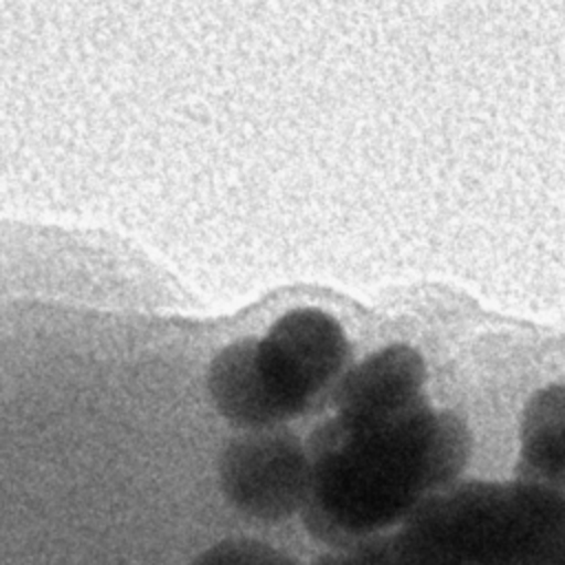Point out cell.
Here are the masks:
<instances>
[{
	"label": "cell",
	"instance_id": "cell-1",
	"mask_svg": "<svg viewBox=\"0 0 565 565\" xmlns=\"http://www.w3.org/2000/svg\"><path fill=\"white\" fill-rule=\"evenodd\" d=\"M307 532L335 550L399 527L430 494L459 481L472 452L468 424L428 399L380 417L333 415L307 439Z\"/></svg>",
	"mask_w": 565,
	"mask_h": 565
},
{
	"label": "cell",
	"instance_id": "cell-2",
	"mask_svg": "<svg viewBox=\"0 0 565 565\" xmlns=\"http://www.w3.org/2000/svg\"><path fill=\"white\" fill-rule=\"evenodd\" d=\"M470 565H558L565 494L523 481H457L404 521Z\"/></svg>",
	"mask_w": 565,
	"mask_h": 565
},
{
	"label": "cell",
	"instance_id": "cell-3",
	"mask_svg": "<svg viewBox=\"0 0 565 565\" xmlns=\"http://www.w3.org/2000/svg\"><path fill=\"white\" fill-rule=\"evenodd\" d=\"M254 355L278 426L329 402L351 369L342 327L311 307L278 318L265 338H256Z\"/></svg>",
	"mask_w": 565,
	"mask_h": 565
},
{
	"label": "cell",
	"instance_id": "cell-4",
	"mask_svg": "<svg viewBox=\"0 0 565 565\" xmlns=\"http://www.w3.org/2000/svg\"><path fill=\"white\" fill-rule=\"evenodd\" d=\"M216 475L225 501L243 516L287 521L302 514L309 499L307 441L282 426L243 430L221 450Z\"/></svg>",
	"mask_w": 565,
	"mask_h": 565
},
{
	"label": "cell",
	"instance_id": "cell-5",
	"mask_svg": "<svg viewBox=\"0 0 565 565\" xmlns=\"http://www.w3.org/2000/svg\"><path fill=\"white\" fill-rule=\"evenodd\" d=\"M426 364L408 344H388L353 364L335 386L333 415L380 417L426 399Z\"/></svg>",
	"mask_w": 565,
	"mask_h": 565
},
{
	"label": "cell",
	"instance_id": "cell-6",
	"mask_svg": "<svg viewBox=\"0 0 565 565\" xmlns=\"http://www.w3.org/2000/svg\"><path fill=\"white\" fill-rule=\"evenodd\" d=\"M514 472L565 494V384L536 391L523 406Z\"/></svg>",
	"mask_w": 565,
	"mask_h": 565
},
{
	"label": "cell",
	"instance_id": "cell-7",
	"mask_svg": "<svg viewBox=\"0 0 565 565\" xmlns=\"http://www.w3.org/2000/svg\"><path fill=\"white\" fill-rule=\"evenodd\" d=\"M362 565H470L419 530L402 523L349 547Z\"/></svg>",
	"mask_w": 565,
	"mask_h": 565
},
{
	"label": "cell",
	"instance_id": "cell-8",
	"mask_svg": "<svg viewBox=\"0 0 565 565\" xmlns=\"http://www.w3.org/2000/svg\"><path fill=\"white\" fill-rule=\"evenodd\" d=\"M190 565H300L289 554L258 539H225L192 558Z\"/></svg>",
	"mask_w": 565,
	"mask_h": 565
},
{
	"label": "cell",
	"instance_id": "cell-9",
	"mask_svg": "<svg viewBox=\"0 0 565 565\" xmlns=\"http://www.w3.org/2000/svg\"><path fill=\"white\" fill-rule=\"evenodd\" d=\"M311 565H362L351 552L347 550H335L331 554H324L320 558H316Z\"/></svg>",
	"mask_w": 565,
	"mask_h": 565
},
{
	"label": "cell",
	"instance_id": "cell-10",
	"mask_svg": "<svg viewBox=\"0 0 565 565\" xmlns=\"http://www.w3.org/2000/svg\"><path fill=\"white\" fill-rule=\"evenodd\" d=\"M558 565H565V556H563V558H561V563H558Z\"/></svg>",
	"mask_w": 565,
	"mask_h": 565
}]
</instances>
